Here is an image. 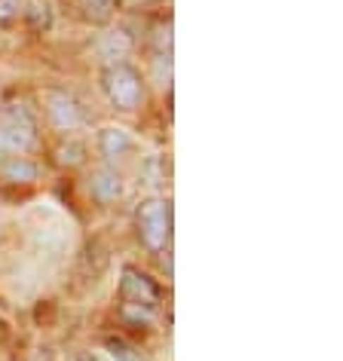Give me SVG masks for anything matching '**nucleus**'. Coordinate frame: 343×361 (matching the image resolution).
Segmentation results:
<instances>
[{
    "instance_id": "1",
    "label": "nucleus",
    "mask_w": 343,
    "mask_h": 361,
    "mask_svg": "<svg viewBox=\"0 0 343 361\" xmlns=\"http://www.w3.org/2000/svg\"><path fill=\"white\" fill-rule=\"evenodd\" d=\"M138 233L150 251H162L172 236V209L162 200H148L138 209Z\"/></svg>"
},
{
    "instance_id": "2",
    "label": "nucleus",
    "mask_w": 343,
    "mask_h": 361,
    "mask_svg": "<svg viewBox=\"0 0 343 361\" xmlns=\"http://www.w3.org/2000/svg\"><path fill=\"white\" fill-rule=\"evenodd\" d=\"M104 92L116 111H135L144 98L141 77L126 65H111L104 71Z\"/></svg>"
},
{
    "instance_id": "3",
    "label": "nucleus",
    "mask_w": 343,
    "mask_h": 361,
    "mask_svg": "<svg viewBox=\"0 0 343 361\" xmlns=\"http://www.w3.org/2000/svg\"><path fill=\"white\" fill-rule=\"evenodd\" d=\"M37 144V132H34V120L28 111L16 107V111L0 123V150L4 153H28Z\"/></svg>"
},
{
    "instance_id": "4",
    "label": "nucleus",
    "mask_w": 343,
    "mask_h": 361,
    "mask_svg": "<svg viewBox=\"0 0 343 361\" xmlns=\"http://www.w3.org/2000/svg\"><path fill=\"white\" fill-rule=\"evenodd\" d=\"M47 104H49L52 123H56L59 129L74 132L77 126L83 123V114H80V107H77L74 98H68V95H61V92H49L47 95Z\"/></svg>"
},
{
    "instance_id": "5",
    "label": "nucleus",
    "mask_w": 343,
    "mask_h": 361,
    "mask_svg": "<svg viewBox=\"0 0 343 361\" xmlns=\"http://www.w3.org/2000/svg\"><path fill=\"white\" fill-rule=\"evenodd\" d=\"M98 144H102V153L107 159H120V157H126V153L135 147V138L126 129H116V126H111V129L102 132Z\"/></svg>"
},
{
    "instance_id": "6",
    "label": "nucleus",
    "mask_w": 343,
    "mask_h": 361,
    "mask_svg": "<svg viewBox=\"0 0 343 361\" xmlns=\"http://www.w3.org/2000/svg\"><path fill=\"white\" fill-rule=\"evenodd\" d=\"M129 49H132V40H129V34H123V31L104 34L102 47H98L102 59H104V61H111V65H123V59L129 56Z\"/></svg>"
},
{
    "instance_id": "7",
    "label": "nucleus",
    "mask_w": 343,
    "mask_h": 361,
    "mask_svg": "<svg viewBox=\"0 0 343 361\" xmlns=\"http://www.w3.org/2000/svg\"><path fill=\"white\" fill-rule=\"evenodd\" d=\"M92 193H95V200H102V202L120 200L123 196V178L116 175V171H111V169L98 171L95 180H92Z\"/></svg>"
},
{
    "instance_id": "8",
    "label": "nucleus",
    "mask_w": 343,
    "mask_h": 361,
    "mask_svg": "<svg viewBox=\"0 0 343 361\" xmlns=\"http://www.w3.org/2000/svg\"><path fill=\"white\" fill-rule=\"evenodd\" d=\"M123 294L129 297L132 303H153L157 300V291L150 288V282L132 269H126V279H123Z\"/></svg>"
},
{
    "instance_id": "9",
    "label": "nucleus",
    "mask_w": 343,
    "mask_h": 361,
    "mask_svg": "<svg viewBox=\"0 0 343 361\" xmlns=\"http://www.w3.org/2000/svg\"><path fill=\"white\" fill-rule=\"evenodd\" d=\"M4 175L10 180H34L37 178V166H31L25 157H13V162L4 166Z\"/></svg>"
},
{
    "instance_id": "10",
    "label": "nucleus",
    "mask_w": 343,
    "mask_h": 361,
    "mask_svg": "<svg viewBox=\"0 0 343 361\" xmlns=\"http://www.w3.org/2000/svg\"><path fill=\"white\" fill-rule=\"evenodd\" d=\"M116 0H83V16L89 22H107L114 16Z\"/></svg>"
},
{
    "instance_id": "11",
    "label": "nucleus",
    "mask_w": 343,
    "mask_h": 361,
    "mask_svg": "<svg viewBox=\"0 0 343 361\" xmlns=\"http://www.w3.org/2000/svg\"><path fill=\"white\" fill-rule=\"evenodd\" d=\"M22 10V0H0V22H13Z\"/></svg>"
},
{
    "instance_id": "12",
    "label": "nucleus",
    "mask_w": 343,
    "mask_h": 361,
    "mask_svg": "<svg viewBox=\"0 0 343 361\" xmlns=\"http://www.w3.org/2000/svg\"><path fill=\"white\" fill-rule=\"evenodd\" d=\"M61 162H71V166H77L80 159H83V147H77V144H71V147H61L59 150Z\"/></svg>"
},
{
    "instance_id": "13",
    "label": "nucleus",
    "mask_w": 343,
    "mask_h": 361,
    "mask_svg": "<svg viewBox=\"0 0 343 361\" xmlns=\"http://www.w3.org/2000/svg\"><path fill=\"white\" fill-rule=\"evenodd\" d=\"M114 358L116 361H138V355H135L132 349H126V346H114Z\"/></svg>"
}]
</instances>
